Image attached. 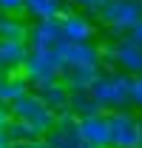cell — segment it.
Instances as JSON below:
<instances>
[{
    "label": "cell",
    "instance_id": "cell-1",
    "mask_svg": "<svg viewBox=\"0 0 142 148\" xmlns=\"http://www.w3.org/2000/svg\"><path fill=\"white\" fill-rule=\"evenodd\" d=\"M91 91L105 111L131 108L134 106V77L125 74L122 69L102 66L100 74L94 77V83H91Z\"/></svg>",
    "mask_w": 142,
    "mask_h": 148
},
{
    "label": "cell",
    "instance_id": "cell-2",
    "mask_svg": "<svg viewBox=\"0 0 142 148\" xmlns=\"http://www.w3.org/2000/svg\"><path fill=\"white\" fill-rule=\"evenodd\" d=\"M12 117L14 120H23V123H29L34 131H40L43 137L54 128V123H57V111H51L34 91H26L23 97H17L12 106Z\"/></svg>",
    "mask_w": 142,
    "mask_h": 148
},
{
    "label": "cell",
    "instance_id": "cell-3",
    "mask_svg": "<svg viewBox=\"0 0 142 148\" xmlns=\"http://www.w3.org/2000/svg\"><path fill=\"white\" fill-rule=\"evenodd\" d=\"M108 125H111V148H142V123L134 106L108 111Z\"/></svg>",
    "mask_w": 142,
    "mask_h": 148
},
{
    "label": "cell",
    "instance_id": "cell-4",
    "mask_svg": "<svg viewBox=\"0 0 142 148\" xmlns=\"http://www.w3.org/2000/svg\"><path fill=\"white\" fill-rule=\"evenodd\" d=\"M100 20L114 37H122L142 20V0H108L100 12Z\"/></svg>",
    "mask_w": 142,
    "mask_h": 148
},
{
    "label": "cell",
    "instance_id": "cell-5",
    "mask_svg": "<svg viewBox=\"0 0 142 148\" xmlns=\"http://www.w3.org/2000/svg\"><path fill=\"white\" fill-rule=\"evenodd\" d=\"M20 71L29 77V83H43V80H51V77H63V63L57 54V46L54 49H37L29 46V57L23 63Z\"/></svg>",
    "mask_w": 142,
    "mask_h": 148
},
{
    "label": "cell",
    "instance_id": "cell-6",
    "mask_svg": "<svg viewBox=\"0 0 142 148\" xmlns=\"http://www.w3.org/2000/svg\"><path fill=\"white\" fill-rule=\"evenodd\" d=\"M57 54H60V63H63V71L74 69V66H102L100 43H94V40H85V43L63 40V43H57Z\"/></svg>",
    "mask_w": 142,
    "mask_h": 148
},
{
    "label": "cell",
    "instance_id": "cell-7",
    "mask_svg": "<svg viewBox=\"0 0 142 148\" xmlns=\"http://www.w3.org/2000/svg\"><path fill=\"white\" fill-rule=\"evenodd\" d=\"M34 94L57 114H66L71 106V86L63 80V77H51V80H43V83H34Z\"/></svg>",
    "mask_w": 142,
    "mask_h": 148
},
{
    "label": "cell",
    "instance_id": "cell-8",
    "mask_svg": "<svg viewBox=\"0 0 142 148\" xmlns=\"http://www.w3.org/2000/svg\"><path fill=\"white\" fill-rule=\"evenodd\" d=\"M63 40H71V43H85V40H94L97 37V23L91 20L88 12H80V9H68L63 17Z\"/></svg>",
    "mask_w": 142,
    "mask_h": 148
},
{
    "label": "cell",
    "instance_id": "cell-9",
    "mask_svg": "<svg viewBox=\"0 0 142 148\" xmlns=\"http://www.w3.org/2000/svg\"><path fill=\"white\" fill-rule=\"evenodd\" d=\"M80 137H83L85 145H94V148H108V145H111L108 111H100V114L83 117V120H80Z\"/></svg>",
    "mask_w": 142,
    "mask_h": 148
},
{
    "label": "cell",
    "instance_id": "cell-10",
    "mask_svg": "<svg viewBox=\"0 0 142 148\" xmlns=\"http://www.w3.org/2000/svg\"><path fill=\"white\" fill-rule=\"evenodd\" d=\"M57 148H77L83 145V137H80V117H74L71 111L66 114H57V123L54 128L46 134Z\"/></svg>",
    "mask_w": 142,
    "mask_h": 148
},
{
    "label": "cell",
    "instance_id": "cell-11",
    "mask_svg": "<svg viewBox=\"0 0 142 148\" xmlns=\"http://www.w3.org/2000/svg\"><path fill=\"white\" fill-rule=\"evenodd\" d=\"M114 69H122L131 77H139L142 74V46L134 43L128 34L117 37V60H114Z\"/></svg>",
    "mask_w": 142,
    "mask_h": 148
},
{
    "label": "cell",
    "instance_id": "cell-12",
    "mask_svg": "<svg viewBox=\"0 0 142 148\" xmlns=\"http://www.w3.org/2000/svg\"><path fill=\"white\" fill-rule=\"evenodd\" d=\"M57 43H63V23H60V17L34 20V26H29V46L54 49Z\"/></svg>",
    "mask_w": 142,
    "mask_h": 148
},
{
    "label": "cell",
    "instance_id": "cell-13",
    "mask_svg": "<svg viewBox=\"0 0 142 148\" xmlns=\"http://www.w3.org/2000/svg\"><path fill=\"white\" fill-rule=\"evenodd\" d=\"M29 57V43L26 40H0V71L12 74L20 71Z\"/></svg>",
    "mask_w": 142,
    "mask_h": 148
},
{
    "label": "cell",
    "instance_id": "cell-14",
    "mask_svg": "<svg viewBox=\"0 0 142 148\" xmlns=\"http://www.w3.org/2000/svg\"><path fill=\"white\" fill-rule=\"evenodd\" d=\"M71 9L68 0H26V14L31 20H48V17H63Z\"/></svg>",
    "mask_w": 142,
    "mask_h": 148
},
{
    "label": "cell",
    "instance_id": "cell-15",
    "mask_svg": "<svg viewBox=\"0 0 142 148\" xmlns=\"http://www.w3.org/2000/svg\"><path fill=\"white\" fill-rule=\"evenodd\" d=\"M68 111L74 114V117H91V114H100V111H105L102 106H100V100L94 97V91L88 88H71V106Z\"/></svg>",
    "mask_w": 142,
    "mask_h": 148
},
{
    "label": "cell",
    "instance_id": "cell-16",
    "mask_svg": "<svg viewBox=\"0 0 142 148\" xmlns=\"http://www.w3.org/2000/svg\"><path fill=\"white\" fill-rule=\"evenodd\" d=\"M26 91H31L29 77L23 71H12V74H6V80H3V86H0V103L12 106V103H14L17 97H23Z\"/></svg>",
    "mask_w": 142,
    "mask_h": 148
},
{
    "label": "cell",
    "instance_id": "cell-17",
    "mask_svg": "<svg viewBox=\"0 0 142 148\" xmlns=\"http://www.w3.org/2000/svg\"><path fill=\"white\" fill-rule=\"evenodd\" d=\"M0 40H26L29 43V23L20 14H0Z\"/></svg>",
    "mask_w": 142,
    "mask_h": 148
},
{
    "label": "cell",
    "instance_id": "cell-18",
    "mask_svg": "<svg viewBox=\"0 0 142 148\" xmlns=\"http://www.w3.org/2000/svg\"><path fill=\"white\" fill-rule=\"evenodd\" d=\"M102 66H74V69H66L63 71V80L68 83L71 88H88L94 83V77L100 74Z\"/></svg>",
    "mask_w": 142,
    "mask_h": 148
},
{
    "label": "cell",
    "instance_id": "cell-19",
    "mask_svg": "<svg viewBox=\"0 0 142 148\" xmlns=\"http://www.w3.org/2000/svg\"><path fill=\"white\" fill-rule=\"evenodd\" d=\"M6 128H9V140H12L14 145H20V143H31V140H37V137H43V134H40V131H34L29 123L14 120V117L9 120V125H6Z\"/></svg>",
    "mask_w": 142,
    "mask_h": 148
},
{
    "label": "cell",
    "instance_id": "cell-20",
    "mask_svg": "<svg viewBox=\"0 0 142 148\" xmlns=\"http://www.w3.org/2000/svg\"><path fill=\"white\" fill-rule=\"evenodd\" d=\"M68 3H71V9H80V12H88V14H100L108 0H68Z\"/></svg>",
    "mask_w": 142,
    "mask_h": 148
},
{
    "label": "cell",
    "instance_id": "cell-21",
    "mask_svg": "<svg viewBox=\"0 0 142 148\" xmlns=\"http://www.w3.org/2000/svg\"><path fill=\"white\" fill-rule=\"evenodd\" d=\"M0 14H26V0H0Z\"/></svg>",
    "mask_w": 142,
    "mask_h": 148
},
{
    "label": "cell",
    "instance_id": "cell-22",
    "mask_svg": "<svg viewBox=\"0 0 142 148\" xmlns=\"http://www.w3.org/2000/svg\"><path fill=\"white\" fill-rule=\"evenodd\" d=\"M134 108L142 114V74L134 77Z\"/></svg>",
    "mask_w": 142,
    "mask_h": 148
},
{
    "label": "cell",
    "instance_id": "cell-23",
    "mask_svg": "<svg viewBox=\"0 0 142 148\" xmlns=\"http://www.w3.org/2000/svg\"><path fill=\"white\" fill-rule=\"evenodd\" d=\"M17 148H57V145H54L48 137H37V140H31V143H20Z\"/></svg>",
    "mask_w": 142,
    "mask_h": 148
},
{
    "label": "cell",
    "instance_id": "cell-24",
    "mask_svg": "<svg viewBox=\"0 0 142 148\" xmlns=\"http://www.w3.org/2000/svg\"><path fill=\"white\" fill-rule=\"evenodd\" d=\"M128 37H131L134 43H139V46H142V20L134 26V29H131V32H128Z\"/></svg>",
    "mask_w": 142,
    "mask_h": 148
},
{
    "label": "cell",
    "instance_id": "cell-25",
    "mask_svg": "<svg viewBox=\"0 0 142 148\" xmlns=\"http://www.w3.org/2000/svg\"><path fill=\"white\" fill-rule=\"evenodd\" d=\"M9 120H12V108L6 103H0V125H9Z\"/></svg>",
    "mask_w": 142,
    "mask_h": 148
},
{
    "label": "cell",
    "instance_id": "cell-26",
    "mask_svg": "<svg viewBox=\"0 0 142 148\" xmlns=\"http://www.w3.org/2000/svg\"><path fill=\"white\" fill-rule=\"evenodd\" d=\"M12 140H9V128L6 125H0V145H9Z\"/></svg>",
    "mask_w": 142,
    "mask_h": 148
},
{
    "label": "cell",
    "instance_id": "cell-27",
    "mask_svg": "<svg viewBox=\"0 0 142 148\" xmlns=\"http://www.w3.org/2000/svg\"><path fill=\"white\" fill-rule=\"evenodd\" d=\"M3 80H6V71H0V86H3Z\"/></svg>",
    "mask_w": 142,
    "mask_h": 148
},
{
    "label": "cell",
    "instance_id": "cell-28",
    "mask_svg": "<svg viewBox=\"0 0 142 148\" xmlns=\"http://www.w3.org/2000/svg\"><path fill=\"white\" fill-rule=\"evenodd\" d=\"M0 148H17V145H14V143H9V145H0Z\"/></svg>",
    "mask_w": 142,
    "mask_h": 148
},
{
    "label": "cell",
    "instance_id": "cell-29",
    "mask_svg": "<svg viewBox=\"0 0 142 148\" xmlns=\"http://www.w3.org/2000/svg\"><path fill=\"white\" fill-rule=\"evenodd\" d=\"M77 148H94V145H85V143H83V145H77ZM108 148H111V145H108Z\"/></svg>",
    "mask_w": 142,
    "mask_h": 148
}]
</instances>
